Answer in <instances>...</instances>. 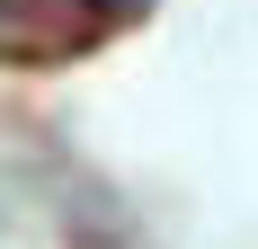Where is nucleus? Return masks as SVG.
<instances>
[{"label": "nucleus", "instance_id": "1", "mask_svg": "<svg viewBox=\"0 0 258 249\" xmlns=\"http://www.w3.org/2000/svg\"><path fill=\"white\" fill-rule=\"evenodd\" d=\"M98 9H107V18H134V9H143V0H98Z\"/></svg>", "mask_w": 258, "mask_h": 249}]
</instances>
